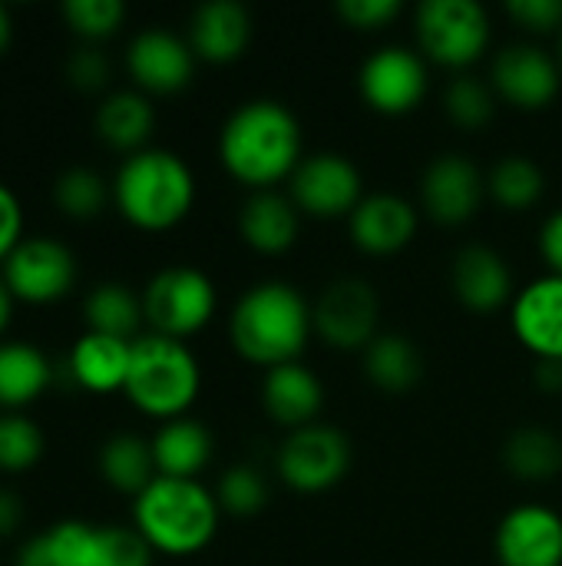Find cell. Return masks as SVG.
Here are the masks:
<instances>
[{
  "instance_id": "cell-1",
  "label": "cell",
  "mask_w": 562,
  "mask_h": 566,
  "mask_svg": "<svg viewBox=\"0 0 562 566\" xmlns=\"http://www.w3.org/2000/svg\"><path fill=\"white\" fill-rule=\"evenodd\" d=\"M219 159L225 172L265 192L282 179H291L301 156V123L278 99L242 103L219 133Z\"/></svg>"
},
{
  "instance_id": "cell-2",
  "label": "cell",
  "mask_w": 562,
  "mask_h": 566,
  "mask_svg": "<svg viewBox=\"0 0 562 566\" xmlns=\"http://www.w3.org/2000/svg\"><path fill=\"white\" fill-rule=\"evenodd\" d=\"M311 305L288 282H258L232 308V348L262 368L298 361L311 338Z\"/></svg>"
},
{
  "instance_id": "cell-3",
  "label": "cell",
  "mask_w": 562,
  "mask_h": 566,
  "mask_svg": "<svg viewBox=\"0 0 562 566\" xmlns=\"http://www.w3.org/2000/svg\"><path fill=\"white\" fill-rule=\"evenodd\" d=\"M113 202L142 232L179 226L195 202V176L172 149H139L123 159L113 179Z\"/></svg>"
},
{
  "instance_id": "cell-4",
  "label": "cell",
  "mask_w": 562,
  "mask_h": 566,
  "mask_svg": "<svg viewBox=\"0 0 562 566\" xmlns=\"http://www.w3.org/2000/svg\"><path fill=\"white\" fill-rule=\"evenodd\" d=\"M219 514V501L199 481L156 478L132 504V527L152 551L192 557L212 544Z\"/></svg>"
},
{
  "instance_id": "cell-5",
  "label": "cell",
  "mask_w": 562,
  "mask_h": 566,
  "mask_svg": "<svg viewBox=\"0 0 562 566\" xmlns=\"http://www.w3.org/2000/svg\"><path fill=\"white\" fill-rule=\"evenodd\" d=\"M199 361L179 338H166L156 332L132 338L129 375L123 391L142 415L162 421L185 418V411L199 398Z\"/></svg>"
},
{
  "instance_id": "cell-6",
  "label": "cell",
  "mask_w": 562,
  "mask_h": 566,
  "mask_svg": "<svg viewBox=\"0 0 562 566\" xmlns=\"http://www.w3.org/2000/svg\"><path fill=\"white\" fill-rule=\"evenodd\" d=\"M215 315V285L192 265H169L156 272L142 289V318L156 335L189 338Z\"/></svg>"
},
{
  "instance_id": "cell-7",
  "label": "cell",
  "mask_w": 562,
  "mask_h": 566,
  "mask_svg": "<svg viewBox=\"0 0 562 566\" xmlns=\"http://www.w3.org/2000/svg\"><path fill=\"white\" fill-rule=\"evenodd\" d=\"M414 30L427 60L454 70L477 63L490 46V17L477 0H424Z\"/></svg>"
},
{
  "instance_id": "cell-8",
  "label": "cell",
  "mask_w": 562,
  "mask_h": 566,
  "mask_svg": "<svg viewBox=\"0 0 562 566\" xmlns=\"http://www.w3.org/2000/svg\"><path fill=\"white\" fill-rule=\"evenodd\" d=\"M40 537L50 566H152V547L136 527L60 521Z\"/></svg>"
},
{
  "instance_id": "cell-9",
  "label": "cell",
  "mask_w": 562,
  "mask_h": 566,
  "mask_svg": "<svg viewBox=\"0 0 562 566\" xmlns=\"http://www.w3.org/2000/svg\"><path fill=\"white\" fill-rule=\"evenodd\" d=\"M351 468V441L331 424H308L285 438L278 448V478L301 494H321Z\"/></svg>"
},
{
  "instance_id": "cell-10",
  "label": "cell",
  "mask_w": 562,
  "mask_h": 566,
  "mask_svg": "<svg viewBox=\"0 0 562 566\" xmlns=\"http://www.w3.org/2000/svg\"><path fill=\"white\" fill-rule=\"evenodd\" d=\"M288 199L311 219H341L364 199L358 166L341 153H311L288 179Z\"/></svg>"
},
{
  "instance_id": "cell-11",
  "label": "cell",
  "mask_w": 562,
  "mask_h": 566,
  "mask_svg": "<svg viewBox=\"0 0 562 566\" xmlns=\"http://www.w3.org/2000/svg\"><path fill=\"white\" fill-rule=\"evenodd\" d=\"M381 302L364 279L331 282L311 305L315 335L338 352H364L378 338Z\"/></svg>"
},
{
  "instance_id": "cell-12",
  "label": "cell",
  "mask_w": 562,
  "mask_h": 566,
  "mask_svg": "<svg viewBox=\"0 0 562 566\" xmlns=\"http://www.w3.org/2000/svg\"><path fill=\"white\" fill-rule=\"evenodd\" d=\"M3 282L17 302H60L76 282V255L53 235H26L3 262Z\"/></svg>"
},
{
  "instance_id": "cell-13",
  "label": "cell",
  "mask_w": 562,
  "mask_h": 566,
  "mask_svg": "<svg viewBox=\"0 0 562 566\" xmlns=\"http://www.w3.org/2000/svg\"><path fill=\"white\" fill-rule=\"evenodd\" d=\"M361 99L381 116H404L421 106L427 93L424 56L407 46L374 50L358 73Z\"/></svg>"
},
{
  "instance_id": "cell-14",
  "label": "cell",
  "mask_w": 562,
  "mask_h": 566,
  "mask_svg": "<svg viewBox=\"0 0 562 566\" xmlns=\"http://www.w3.org/2000/svg\"><path fill=\"white\" fill-rule=\"evenodd\" d=\"M487 196V176L464 153L437 156L421 176V206L441 226H464Z\"/></svg>"
},
{
  "instance_id": "cell-15",
  "label": "cell",
  "mask_w": 562,
  "mask_h": 566,
  "mask_svg": "<svg viewBox=\"0 0 562 566\" xmlns=\"http://www.w3.org/2000/svg\"><path fill=\"white\" fill-rule=\"evenodd\" d=\"M126 70L136 80L139 93L169 96L192 83L195 53L179 33L166 27H146L126 46Z\"/></svg>"
},
{
  "instance_id": "cell-16",
  "label": "cell",
  "mask_w": 562,
  "mask_h": 566,
  "mask_svg": "<svg viewBox=\"0 0 562 566\" xmlns=\"http://www.w3.org/2000/svg\"><path fill=\"white\" fill-rule=\"evenodd\" d=\"M560 63L533 43L503 46L490 66L494 93L517 109H547L560 93Z\"/></svg>"
},
{
  "instance_id": "cell-17",
  "label": "cell",
  "mask_w": 562,
  "mask_h": 566,
  "mask_svg": "<svg viewBox=\"0 0 562 566\" xmlns=\"http://www.w3.org/2000/svg\"><path fill=\"white\" fill-rule=\"evenodd\" d=\"M500 566H562V517L543 504L513 507L494 537Z\"/></svg>"
},
{
  "instance_id": "cell-18",
  "label": "cell",
  "mask_w": 562,
  "mask_h": 566,
  "mask_svg": "<svg viewBox=\"0 0 562 566\" xmlns=\"http://www.w3.org/2000/svg\"><path fill=\"white\" fill-rule=\"evenodd\" d=\"M513 335L540 361H562V275H543L513 295Z\"/></svg>"
},
{
  "instance_id": "cell-19",
  "label": "cell",
  "mask_w": 562,
  "mask_h": 566,
  "mask_svg": "<svg viewBox=\"0 0 562 566\" xmlns=\"http://www.w3.org/2000/svg\"><path fill=\"white\" fill-rule=\"evenodd\" d=\"M351 242L368 255H394L411 245L417 235V209L394 196V192H374L358 202V209L348 216Z\"/></svg>"
},
{
  "instance_id": "cell-20",
  "label": "cell",
  "mask_w": 562,
  "mask_h": 566,
  "mask_svg": "<svg viewBox=\"0 0 562 566\" xmlns=\"http://www.w3.org/2000/svg\"><path fill=\"white\" fill-rule=\"evenodd\" d=\"M252 40V17L235 0H209L189 20V46L195 60L235 63Z\"/></svg>"
},
{
  "instance_id": "cell-21",
  "label": "cell",
  "mask_w": 562,
  "mask_h": 566,
  "mask_svg": "<svg viewBox=\"0 0 562 566\" xmlns=\"http://www.w3.org/2000/svg\"><path fill=\"white\" fill-rule=\"evenodd\" d=\"M454 292L470 312H497L513 302V275L500 252L487 245H467L454 259Z\"/></svg>"
},
{
  "instance_id": "cell-22",
  "label": "cell",
  "mask_w": 562,
  "mask_h": 566,
  "mask_svg": "<svg viewBox=\"0 0 562 566\" xmlns=\"http://www.w3.org/2000/svg\"><path fill=\"white\" fill-rule=\"evenodd\" d=\"M262 405L272 415V421H278L288 431H298L315 424V418L321 415L325 388L301 361L278 365L268 368L262 378Z\"/></svg>"
},
{
  "instance_id": "cell-23",
  "label": "cell",
  "mask_w": 562,
  "mask_h": 566,
  "mask_svg": "<svg viewBox=\"0 0 562 566\" xmlns=\"http://www.w3.org/2000/svg\"><path fill=\"white\" fill-rule=\"evenodd\" d=\"M298 229H301V212L295 209L288 196L275 189L252 192L238 212V232L245 245L262 255L288 252L298 242Z\"/></svg>"
},
{
  "instance_id": "cell-24",
  "label": "cell",
  "mask_w": 562,
  "mask_h": 566,
  "mask_svg": "<svg viewBox=\"0 0 562 566\" xmlns=\"http://www.w3.org/2000/svg\"><path fill=\"white\" fill-rule=\"evenodd\" d=\"M129 355H132V342L99 335V332H83L66 358L70 381H76L79 388L96 391V395L119 391V388H126Z\"/></svg>"
},
{
  "instance_id": "cell-25",
  "label": "cell",
  "mask_w": 562,
  "mask_h": 566,
  "mask_svg": "<svg viewBox=\"0 0 562 566\" xmlns=\"http://www.w3.org/2000/svg\"><path fill=\"white\" fill-rule=\"evenodd\" d=\"M96 136L119 149V153H139L146 149V139L152 136L156 126V109L139 90H116L96 106Z\"/></svg>"
},
{
  "instance_id": "cell-26",
  "label": "cell",
  "mask_w": 562,
  "mask_h": 566,
  "mask_svg": "<svg viewBox=\"0 0 562 566\" xmlns=\"http://www.w3.org/2000/svg\"><path fill=\"white\" fill-rule=\"evenodd\" d=\"M149 444H152V461H156L159 478L195 481V474L212 458V434L205 431L202 421H192V418L166 421Z\"/></svg>"
},
{
  "instance_id": "cell-27",
  "label": "cell",
  "mask_w": 562,
  "mask_h": 566,
  "mask_svg": "<svg viewBox=\"0 0 562 566\" xmlns=\"http://www.w3.org/2000/svg\"><path fill=\"white\" fill-rule=\"evenodd\" d=\"M53 381L50 358L30 342H0V408L20 411Z\"/></svg>"
},
{
  "instance_id": "cell-28",
  "label": "cell",
  "mask_w": 562,
  "mask_h": 566,
  "mask_svg": "<svg viewBox=\"0 0 562 566\" xmlns=\"http://www.w3.org/2000/svg\"><path fill=\"white\" fill-rule=\"evenodd\" d=\"M421 371H424L421 352L404 335H378L364 348V375L381 391H391V395L411 391L421 381Z\"/></svg>"
},
{
  "instance_id": "cell-29",
  "label": "cell",
  "mask_w": 562,
  "mask_h": 566,
  "mask_svg": "<svg viewBox=\"0 0 562 566\" xmlns=\"http://www.w3.org/2000/svg\"><path fill=\"white\" fill-rule=\"evenodd\" d=\"M99 474L106 478L109 488L139 497L159 478L152 461V444L136 434H113L99 448Z\"/></svg>"
},
{
  "instance_id": "cell-30",
  "label": "cell",
  "mask_w": 562,
  "mask_h": 566,
  "mask_svg": "<svg viewBox=\"0 0 562 566\" xmlns=\"http://www.w3.org/2000/svg\"><path fill=\"white\" fill-rule=\"evenodd\" d=\"M83 318H86V332L132 342V332L142 322V298H136V292L123 282H103L89 289L83 302Z\"/></svg>"
},
{
  "instance_id": "cell-31",
  "label": "cell",
  "mask_w": 562,
  "mask_h": 566,
  "mask_svg": "<svg viewBox=\"0 0 562 566\" xmlns=\"http://www.w3.org/2000/svg\"><path fill=\"white\" fill-rule=\"evenodd\" d=\"M503 464L513 478L543 484L562 471V441L547 428H520L503 444Z\"/></svg>"
},
{
  "instance_id": "cell-32",
  "label": "cell",
  "mask_w": 562,
  "mask_h": 566,
  "mask_svg": "<svg viewBox=\"0 0 562 566\" xmlns=\"http://www.w3.org/2000/svg\"><path fill=\"white\" fill-rule=\"evenodd\" d=\"M543 169L530 159V156H503L490 176H487V192L494 196L497 206L510 209V212H523L530 206L540 202L543 196Z\"/></svg>"
},
{
  "instance_id": "cell-33",
  "label": "cell",
  "mask_w": 562,
  "mask_h": 566,
  "mask_svg": "<svg viewBox=\"0 0 562 566\" xmlns=\"http://www.w3.org/2000/svg\"><path fill=\"white\" fill-rule=\"evenodd\" d=\"M113 186H106V179L86 166H73L63 169L53 182V202L63 216L70 219H93L103 212L106 199H109Z\"/></svg>"
},
{
  "instance_id": "cell-34",
  "label": "cell",
  "mask_w": 562,
  "mask_h": 566,
  "mask_svg": "<svg viewBox=\"0 0 562 566\" xmlns=\"http://www.w3.org/2000/svg\"><path fill=\"white\" fill-rule=\"evenodd\" d=\"M444 109L447 116L464 126V129H480L494 119V109H497V93L494 86H487L480 76H457L447 83L444 90Z\"/></svg>"
},
{
  "instance_id": "cell-35",
  "label": "cell",
  "mask_w": 562,
  "mask_h": 566,
  "mask_svg": "<svg viewBox=\"0 0 562 566\" xmlns=\"http://www.w3.org/2000/svg\"><path fill=\"white\" fill-rule=\"evenodd\" d=\"M43 454V431L23 411H0V471H26Z\"/></svg>"
},
{
  "instance_id": "cell-36",
  "label": "cell",
  "mask_w": 562,
  "mask_h": 566,
  "mask_svg": "<svg viewBox=\"0 0 562 566\" xmlns=\"http://www.w3.org/2000/svg\"><path fill=\"white\" fill-rule=\"evenodd\" d=\"M219 507L232 517H252L265 507L268 501V484L265 474L252 464H235L219 478Z\"/></svg>"
},
{
  "instance_id": "cell-37",
  "label": "cell",
  "mask_w": 562,
  "mask_h": 566,
  "mask_svg": "<svg viewBox=\"0 0 562 566\" xmlns=\"http://www.w3.org/2000/svg\"><path fill=\"white\" fill-rule=\"evenodd\" d=\"M70 30L83 40H106L126 20L123 0H63L60 7Z\"/></svg>"
},
{
  "instance_id": "cell-38",
  "label": "cell",
  "mask_w": 562,
  "mask_h": 566,
  "mask_svg": "<svg viewBox=\"0 0 562 566\" xmlns=\"http://www.w3.org/2000/svg\"><path fill=\"white\" fill-rule=\"evenodd\" d=\"M66 80H70V86H76L83 93L103 90L106 80H109V60H106V53H99L96 46L73 50L70 60H66Z\"/></svg>"
},
{
  "instance_id": "cell-39",
  "label": "cell",
  "mask_w": 562,
  "mask_h": 566,
  "mask_svg": "<svg viewBox=\"0 0 562 566\" xmlns=\"http://www.w3.org/2000/svg\"><path fill=\"white\" fill-rule=\"evenodd\" d=\"M335 10L354 30H381L401 13V3L397 0H338Z\"/></svg>"
},
{
  "instance_id": "cell-40",
  "label": "cell",
  "mask_w": 562,
  "mask_h": 566,
  "mask_svg": "<svg viewBox=\"0 0 562 566\" xmlns=\"http://www.w3.org/2000/svg\"><path fill=\"white\" fill-rule=\"evenodd\" d=\"M507 13L533 33H550V30H562V0H510Z\"/></svg>"
},
{
  "instance_id": "cell-41",
  "label": "cell",
  "mask_w": 562,
  "mask_h": 566,
  "mask_svg": "<svg viewBox=\"0 0 562 566\" xmlns=\"http://www.w3.org/2000/svg\"><path fill=\"white\" fill-rule=\"evenodd\" d=\"M23 242V206L10 186L0 182V265Z\"/></svg>"
},
{
  "instance_id": "cell-42",
  "label": "cell",
  "mask_w": 562,
  "mask_h": 566,
  "mask_svg": "<svg viewBox=\"0 0 562 566\" xmlns=\"http://www.w3.org/2000/svg\"><path fill=\"white\" fill-rule=\"evenodd\" d=\"M540 252H543V262L550 265V275H562V209L543 222Z\"/></svg>"
},
{
  "instance_id": "cell-43",
  "label": "cell",
  "mask_w": 562,
  "mask_h": 566,
  "mask_svg": "<svg viewBox=\"0 0 562 566\" xmlns=\"http://www.w3.org/2000/svg\"><path fill=\"white\" fill-rule=\"evenodd\" d=\"M23 507L13 491H0V537H10L20 527Z\"/></svg>"
},
{
  "instance_id": "cell-44",
  "label": "cell",
  "mask_w": 562,
  "mask_h": 566,
  "mask_svg": "<svg viewBox=\"0 0 562 566\" xmlns=\"http://www.w3.org/2000/svg\"><path fill=\"white\" fill-rule=\"evenodd\" d=\"M537 385H540L543 391H560L562 361H540V365H537Z\"/></svg>"
},
{
  "instance_id": "cell-45",
  "label": "cell",
  "mask_w": 562,
  "mask_h": 566,
  "mask_svg": "<svg viewBox=\"0 0 562 566\" xmlns=\"http://www.w3.org/2000/svg\"><path fill=\"white\" fill-rule=\"evenodd\" d=\"M13 292L7 289V282H3V275H0V335H3V328L10 325V315H13Z\"/></svg>"
},
{
  "instance_id": "cell-46",
  "label": "cell",
  "mask_w": 562,
  "mask_h": 566,
  "mask_svg": "<svg viewBox=\"0 0 562 566\" xmlns=\"http://www.w3.org/2000/svg\"><path fill=\"white\" fill-rule=\"evenodd\" d=\"M10 40H13V20H10L7 7L0 3V53L10 46Z\"/></svg>"
},
{
  "instance_id": "cell-47",
  "label": "cell",
  "mask_w": 562,
  "mask_h": 566,
  "mask_svg": "<svg viewBox=\"0 0 562 566\" xmlns=\"http://www.w3.org/2000/svg\"><path fill=\"white\" fill-rule=\"evenodd\" d=\"M560 70H562V30H560Z\"/></svg>"
}]
</instances>
